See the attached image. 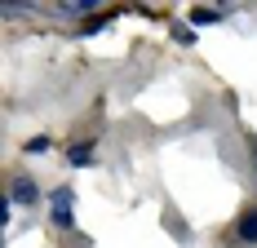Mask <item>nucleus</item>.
Masks as SVG:
<instances>
[{
    "label": "nucleus",
    "mask_w": 257,
    "mask_h": 248,
    "mask_svg": "<svg viewBox=\"0 0 257 248\" xmlns=\"http://www.w3.org/2000/svg\"><path fill=\"white\" fill-rule=\"evenodd\" d=\"M5 195L14 199V204H27L31 208V204H40V186H36V177H14Z\"/></svg>",
    "instance_id": "1"
},
{
    "label": "nucleus",
    "mask_w": 257,
    "mask_h": 248,
    "mask_svg": "<svg viewBox=\"0 0 257 248\" xmlns=\"http://www.w3.org/2000/svg\"><path fill=\"white\" fill-rule=\"evenodd\" d=\"M222 18H226V9H217V5H195V9L186 14L191 27H213V23H222Z\"/></svg>",
    "instance_id": "2"
},
{
    "label": "nucleus",
    "mask_w": 257,
    "mask_h": 248,
    "mask_svg": "<svg viewBox=\"0 0 257 248\" xmlns=\"http://www.w3.org/2000/svg\"><path fill=\"white\" fill-rule=\"evenodd\" d=\"M67 164H76V169H93V142H76V147H67Z\"/></svg>",
    "instance_id": "3"
},
{
    "label": "nucleus",
    "mask_w": 257,
    "mask_h": 248,
    "mask_svg": "<svg viewBox=\"0 0 257 248\" xmlns=\"http://www.w3.org/2000/svg\"><path fill=\"white\" fill-rule=\"evenodd\" d=\"M235 239H239V244H257V208L239 217V226H235Z\"/></svg>",
    "instance_id": "4"
},
{
    "label": "nucleus",
    "mask_w": 257,
    "mask_h": 248,
    "mask_svg": "<svg viewBox=\"0 0 257 248\" xmlns=\"http://www.w3.org/2000/svg\"><path fill=\"white\" fill-rule=\"evenodd\" d=\"M49 222L58 226V230H76V208H53Z\"/></svg>",
    "instance_id": "5"
},
{
    "label": "nucleus",
    "mask_w": 257,
    "mask_h": 248,
    "mask_svg": "<svg viewBox=\"0 0 257 248\" xmlns=\"http://www.w3.org/2000/svg\"><path fill=\"white\" fill-rule=\"evenodd\" d=\"M49 204L53 208H76V191L71 186H58V191H49Z\"/></svg>",
    "instance_id": "6"
},
{
    "label": "nucleus",
    "mask_w": 257,
    "mask_h": 248,
    "mask_svg": "<svg viewBox=\"0 0 257 248\" xmlns=\"http://www.w3.org/2000/svg\"><path fill=\"white\" fill-rule=\"evenodd\" d=\"M89 9H98L93 0H76V5H58V14H67V18H80V14H89Z\"/></svg>",
    "instance_id": "7"
},
{
    "label": "nucleus",
    "mask_w": 257,
    "mask_h": 248,
    "mask_svg": "<svg viewBox=\"0 0 257 248\" xmlns=\"http://www.w3.org/2000/svg\"><path fill=\"white\" fill-rule=\"evenodd\" d=\"M49 147H53L49 138H27V155H45Z\"/></svg>",
    "instance_id": "8"
},
{
    "label": "nucleus",
    "mask_w": 257,
    "mask_h": 248,
    "mask_svg": "<svg viewBox=\"0 0 257 248\" xmlns=\"http://www.w3.org/2000/svg\"><path fill=\"white\" fill-rule=\"evenodd\" d=\"M9 222H14V199L5 195L0 199V226H9Z\"/></svg>",
    "instance_id": "9"
},
{
    "label": "nucleus",
    "mask_w": 257,
    "mask_h": 248,
    "mask_svg": "<svg viewBox=\"0 0 257 248\" xmlns=\"http://www.w3.org/2000/svg\"><path fill=\"white\" fill-rule=\"evenodd\" d=\"M111 18H115V14H102V18H89V23L80 27V31H84V36H89V31H98V27H106V23H111Z\"/></svg>",
    "instance_id": "10"
},
{
    "label": "nucleus",
    "mask_w": 257,
    "mask_h": 248,
    "mask_svg": "<svg viewBox=\"0 0 257 248\" xmlns=\"http://www.w3.org/2000/svg\"><path fill=\"white\" fill-rule=\"evenodd\" d=\"M173 36H178L182 45H195V31H191V27H173Z\"/></svg>",
    "instance_id": "11"
}]
</instances>
